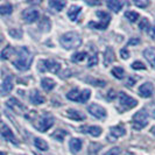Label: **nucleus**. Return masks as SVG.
<instances>
[{
  "label": "nucleus",
  "instance_id": "nucleus-1",
  "mask_svg": "<svg viewBox=\"0 0 155 155\" xmlns=\"http://www.w3.org/2000/svg\"><path fill=\"white\" fill-rule=\"evenodd\" d=\"M31 62H33V56L31 51L26 47H21L18 51V57L13 61V65L20 71H26L31 68Z\"/></svg>",
  "mask_w": 155,
  "mask_h": 155
},
{
  "label": "nucleus",
  "instance_id": "nucleus-2",
  "mask_svg": "<svg viewBox=\"0 0 155 155\" xmlns=\"http://www.w3.org/2000/svg\"><path fill=\"white\" fill-rule=\"evenodd\" d=\"M60 42H61L62 47L69 50V49H75V48L81 46L82 39L76 31H68V33L63 34Z\"/></svg>",
  "mask_w": 155,
  "mask_h": 155
},
{
  "label": "nucleus",
  "instance_id": "nucleus-3",
  "mask_svg": "<svg viewBox=\"0 0 155 155\" xmlns=\"http://www.w3.org/2000/svg\"><path fill=\"white\" fill-rule=\"evenodd\" d=\"M96 14L101 19V21L99 22L91 21V22H89V27H92V28H96V29H101V31L106 29L109 27L110 21H111V15L109 13L104 12V11H98Z\"/></svg>",
  "mask_w": 155,
  "mask_h": 155
},
{
  "label": "nucleus",
  "instance_id": "nucleus-4",
  "mask_svg": "<svg viewBox=\"0 0 155 155\" xmlns=\"http://www.w3.org/2000/svg\"><path fill=\"white\" fill-rule=\"evenodd\" d=\"M147 118H148V114L146 111L141 110L139 112H137L132 118L133 128L137 130V131H140L143 127H146L147 126Z\"/></svg>",
  "mask_w": 155,
  "mask_h": 155
},
{
  "label": "nucleus",
  "instance_id": "nucleus-5",
  "mask_svg": "<svg viewBox=\"0 0 155 155\" xmlns=\"http://www.w3.org/2000/svg\"><path fill=\"white\" fill-rule=\"evenodd\" d=\"M119 105H120V111L131 110L138 105V101L132 98L131 96L126 94L125 92H120L119 93Z\"/></svg>",
  "mask_w": 155,
  "mask_h": 155
},
{
  "label": "nucleus",
  "instance_id": "nucleus-6",
  "mask_svg": "<svg viewBox=\"0 0 155 155\" xmlns=\"http://www.w3.org/2000/svg\"><path fill=\"white\" fill-rule=\"evenodd\" d=\"M54 125V118L49 114L41 117L39 119V121L36 123V128L39 130L40 132H47L51 126Z\"/></svg>",
  "mask_w": 155,
  "mask_h": 155
},
{
  "label": "nucleus",
  "instance_id": "nucleus-7",
  "mask_svg": "<svg viewBox=\"0 0 155 155\" xmlns=\"http://www.w3.org/2000/svg\"><path fill=\"white\" fill-rule=\"evenodd\" d=\"M40 64H43V68H41V71H50L53 74H57L61 69V64L56 62L54 60H45V61H40Z\"/></svg>",
  "mask_w": 155,
  "mask_h": 155
},
{
  "label": "nucleus",
  "instance_id": "nucleus-8",
  "mask_svg": "<svg viewBox=\"0 0 155 155\" xmlns=\"http://www.w3.org/2000/svg\"><path fill=\"white\" fill-rule=\"evenodd\" d=\"M39 11L34 9V8H27L22 12V18L23 20L27 23H33L39 19Z\"/></svg>",
  "mask_w": 155,
  "mask_h": 155
},
{
  "label": "nucleus",
  "instance_id": "nucleus-9",
  "mask_svg": "<svg viewBox=\"0 0 155 155\" xmlns=\"http://www.w3.org/2000/svg\"><path fill=\"white\" fill-rule=\"evenodd\" d=\"M87 111L92 114L93 117L98 118V119H104L106 117V111L104 107H101V105L98 104H91L89 107H87Z\"/></svg>",
  "mask_w": 155,
  "mask_h": 155
},
{
  "label": "nucleus",
  "instance_id": "nucleus-10",
  "mask_svg": "<svg viewBox=\"0 0 155 155\" xmlns=\"http://www.w3.org/2000/svg\"><path fill=\"white\" fill-rule=\"evenodd\" d=\"M125 133H126V131H125L124 126H121V125L113 126V127H111L110 137H107V139H109L110 141H116V139L125 135Z\"/></svg>",
  "mask_w": 155,
  "mask_h": 155
},
{
  "label": "nucleus",
  "instance_id": "nucleus-11",
  "mask_svg": "<svg viewBox=\"0 0 155 155\" xmlns=\"http://www.w3.org/2000/svg\"><path fill=\"white\" fill-rule=\"evenodd\" d=\"M153 93H154V86H153L152 83H149V82L143 83L139 87V94L142 98H149V97L153 96Z\"/></svg>",
  "mask_w": 155,
  "mask_h": 155
},
{
  "label": "nucleus",
  "instance_id": "nucleus-12",
  "mask_svg": "<svg viewBox=\"0 0 155 155\" xmlns=\"http://www.w3.org/2000/svg\"><path fill=\"white\" fill-rule=\"evenodd\" d=\"M13 90V81H12V77L8 76L4 82L2 84L0 85V96H5V94H8Z\"/></svg>",
  "mask_w": 155,
  "mask_h": 155
},
{
  "label": "nucleus",
  "instance_id": "nucleus-13",
  "mask_svg": "<svg viewBox=\"0 0 155 155\" xmlns=\"http://www.w3.org/2000/svg\"><path fill=\"white\" fill-rule=\"evenodd\" d=\"M0 134H1L6 140L11 141V142H13V143H16L15 137H14V134H13V132H12V130L8 127L7 125H2V126L0 127Z\"/></svg>",
  "mask_w": 155,
  "mask_h": 155
},
{
  "label": "nucleus",
  "instance_id": "nucleus-14",
  "mask_svg": "<svg viewBox=\"0 0 155 155\" xmlns=\"http://www.w3.org/2000/svg\"><path fill=\"white\" fill-rule=\"evenodd\" d=\"M6 104H7V106L9 109H12L13 111L18 112V113H21L23 110H25V106L18 99H15V98H9Z\"/></svg>",
  "mask_w": 155,
  "mask_h": 155
},
{
  "label": "nucleus",
  "instance_id": "nucleus-15",
  "mask_svg": "<svg viewBox=\"0 0 155 155\" xmlns=\"http://www.w3.org/2000/svg\"><path fill=\"white\" fill-rule=\"evenodd\" d=\"M29 101L31 104H35V105H40V104H43L46 101V98L38 91V90H34L31 91V96H29Z\"/></svg>",
  "mask_w": 155,
  "mask_h": 155
},
{
  "label": "nucleus",
  "instance_id": "nucleus-16",
  "mask_svg": "<svg viewBox=\"0 0 155 155\" xmlns=\"http://www.w3.org/2000/svg\"><path fill=\"white\" fill-rule=\"evenodd\" d=\"M67 116L71 118L72 120H77V121H81V120H84L85 119V114L82 113L81 111H77V110L74 109H69L67 111Z\"/></svg>",
  "mask_w": 155,
  "mask_h": 155
},
{
  "label": "nucleus",
  "instance_id": "nucleus-17",
  "mask_svg": "<svg viewBox=\"0 0 155 155\" xmlns=\"http://www.w3.org/2000/svg\"><path fill=\"white\" fill-rule=\"evenodd\" d=\"M143 56L146 57L148 63L155 68V48H147L143 50Z\"/></svg>",
  "mask_w": 155,
  "mask_h": 155
},
{
  "label": "nucleus",
  "instance_id": "nucleus-18",
  "mask_svg": "<svg viewBox=\"0 0 155 155\" xmlns=\"http://www.w3.org/2000/svg\"><path fill=\"white\" fill-rule=\"evenodd\" d=\"M82 130H83L82 132L89 133L92 137H99L101 134V131H103L98 126H85V127H82Z\"/></svg>",
  "mask_w": 155,
  "mask_h": 155
},
{
  "label": "nucleus",
  "instance_id": "nucleus-19",
  "mask_svg": "<svg viewBox=\"0 0 155 155\" xmlns=\"http://www.w3.org/2000/svg\"><path fill=\"white\" fill-rule=\"evenodd\" d=\"M82 145H83L82 140L77 139V138H74V139L70 140V142H69L70 150H71L72 153H78V152L82 149Z\"/></svg>",
  "mask_w": 155,
  "mask_h": 155
},
{
  "label": "nucleus",
  "instance_id": "nucleus-20",
  "mask_svg": "<svg viewBox=\"0 0 155 155\" xmlns=\"http://www.w3.org/2000/svg\"><path fill=\"white\" fill-rule=\"evenodd\" d=\"M113 61H114V51L111 47H107L106 50H105V54H104V64L109 65Z\"/></svg>",
  "mask_w": 155,
  "mask_h": 155
},
{
  "label": "nucleus",
  "instance_id": "nucleus-21",
  "mask_svg": "<svg viewBox=\"0 0 155 155\" xmlns=\"http://www.w3.org/2000/svg\"><path fill=\"white\" fill-rule=\"evenodd\" d=\"M106 5H107V7L111 9V11H113L114 13H118L121 7H123V2L121 1H119V0H109L107 2H106Z\"/></svg>",
  "mask_w": 155,
  "mask_h": 155
},
{
  "label": "nucleus",
  "instance_id": "nucleus-22",
  "mask_svg": "<svg viewBox=\"0 0 155 155\" xmlns=\"http://www.w3.org/2000/svg\"><path fill=\"white\" fill-rule=\"evenodd\" d=\"M81 11H82V8L79 7V6H71L69 8V11H68V16L70 18V20L71 21H76L78 18V14L81 13Z\"/></svg>",
  "mask_w": 155,
  "mask_h": 155
},
{
  "label": "nucleus",
  "instance_id": "nucleus-23",
  "mask_svg": "<svg viewBox=\"0 0 155 155\" xmlns=\"http://www.w3.org/2000/svg\"><path fill=\"white\" fill-rule=\"evenodd\" d=\"M49 6L53 9H55L56 12H60L65 6V1H62V0H50L49 1Z\"/></svg>",
  "mask_w": 155,
  "mask_h": 155
},
{
  "label": "nucleus",
  "instance_id": "nucleus-24",
  "mask_svg": "<svg viewBox=\"0 0 155 155\" xmlns=\"http://www.w3.org/2000/svg\"><path fill=\"white\" fill-rule=\"evenodd\" d=\"M41 85L42 87L47 90V91H50V90H53L56 85V83H55L53 79H50V78H43L42 81H41Z\"/></svg>",
  "mask_w": 155,
  "mask_h": 155
},
{
  "label": "nucleus",
  "instance_id": "nucleus-25",
  "mask_svg": "<svg viewBox=\"0 0 155 155\" xmlns=\"http://www.w3.org/2000/svg\"><path fill=\"white\" fill-rule=\"evenodd\" d=\"M14 53H15V50H14L13 47H11V46L5 47V48L2 49V51H1V60H8Z\"/></svg>",
  "mask_w": 155,
  "mask_h": 155
},
{
  "label": "nucleus",
  "instance_id": "nucleus-26",
  "mask_svg": "<svg viewBox=\"0 0 155 155\" xmlns=\"http://www.w3.org/2000/svg\"><path fill=\"white\" fill-rule=\"evenodd\" d=\"M79 97H81V91L78 89H72L71 91L67 93V98L69 101H79Z\"/></svg>",
  "mask_w": 155,
  "mask_h": 155
},
{
  "label": "nucleus",
  "instance_id": "nucleus-27",
  "mask_svg": "<svg viewBox=\"0 0 155 155\" xmlns=\"http://www.w3.org/2000/svg\"><path fill=\"white\" fill-rule=\"evenodd\" d=\"M34 145L40 150H48V143L45 140L40 139V138H36V139L34 140Z\"/></svg>",
  "mask_w": 155,
  "mask_h": 155
},
{
  "label": "nucleus",
  "instance_id": "nucleus-28",
  "mask_svg": "<svg viewBox=\"0 0 155 155\" xmlns=\"http://www.w3.org/2000/svg\"><path fill=\"white\" fill-rule=\"evenodd\" d=\"M111 74H112L116 78H118V79H123V78L125 77V71H124V69L120 68V67L113 68L112 71H111Z\"/></svg>",
  "mask_w": 155,
  "mask_h": 155
},
{
  "label": "nucleus",
  "instance_id": "nucleus-29",
  "mask_svg": "<svg viewBox=\"0 0 155 155\" xmlns=\"http://www.w3.org/2000/svg\"><path fill=\"white\" fill-rule=\"evenodd\" d=\"M13 12V6L11 4H5L0 6V14L1 15H8Z\"/></svg>",
  "mask_w": 155,
  "mask_h": 155
},
{
  "label": "nucleus",
  "instance_id": "nucleus-30",
  "mask_svg": "<svg viewBox=\"0 0 155 155\" xmlns=\"http://www.w3.org/2000/svg\"><path fill=\"white\" fill-rule=\"evenodd\" d=\"M86 53L85 51H79V53H75V54L72 55V57H71V61L72 62H82L84 58L86 57Z\"/></svg>",
  "mask_w": 155,
  "mask_h": 155
},
{
  "label": "nucleus",
  "instance_id": "nucleus-31",
  "mask_svg": "<svg viewBox=\"0 0 155 155\" xmlns=\"http://www.w3.org/2000/svg\"><path fill=\"white\" fill-rule=\"evenodd\" d=\"M67 134H68V133H67V131H64V130H57V131H55V132L53 133V138L56 139L57 141H63L64 137H65Z\"/></svg>",
  "mask_w": 155,
  "mask_h": 155
},
{
  "label": "nucleus",
  "instance_id": "nucleus-32",
  "mask_svg": "<svg viewBox=\"0 0 155 155\" xmlns=\"http://www.w3.org/2000/svg\"><path fill=\"white\" fill-rule=\"evenodd\" d=\"M125 16L128 19V21H131V22H135L138 19H139V14L137 13V12H133V11H127L126 13H125Z\"/></svg>",
  "mask_w": 155,
  "mask_h": 155
},
{
  "label": "nucleus",
  "instance_id": "nucleus-33",
  "mask_svg": "<svg viewBox=\"0 0 155 155\" xmlns=\"http://www.w3.org/2000/svg\"><path fill=\"white\" fill-rule=\"evenodd\" d=\"M90 96H91L90 90H83V91H81L79 103H85V101H89V98H90Z\"/></svg>",
  "mask_w": 155,
  "mask_h": 155
},
{
  "label": "nucleus",
  "instance_id": "nucleus-34",
  "mask_svg": "<svg viewBox=\"0 0 155 155\" xmlns=\"http://www.w3.org/2000/svg\"><path fill=\"white\" fill-rule=\"evenodd\" d=\"M139 28L141 31L149 29V21H148V19H146V18L141 19V21H140V23H139Z\"/></svg>",
  "mask_w": 155,
  "mask_h": 155
},
{
  "label": "nucleus",
  "instance_id": "nucleus-35",
  "mask_svg": "<svg viewBox=\"0 0 155 155\" xmlns=\"http://www.w3.org/2000/svg\"><path fill=\"white\" fill-rule=\"evenodd\" d=\"M131 67H132V69H134V70H145L146 69V65H145L142 62H140V61L133 62Z\"/></svg>",
  "mask_w": 155,
  "mask_h": 155
},
{
  "label": "nucleus",
  "instance_id": "nucleus-36",
  "mask_svg": "<svg viewBox=\"0 0 155 155\" xmlns=\"http://www.w3.org/2000/svg\"><path fill=\"white\" fill-rule=\"evenodd\" d=\"M86 81L87 82H92L93 85L101 86V87H104L105 84H106V82H104V81H98V79H93V78H86Z\"/></svg>",
  "mask_w": 155,
  "mask_h": 155
},
{
  "label": "nucleus",
  "instance_id": "nucleus-37",
  "mask_svg": "<svg viewBox=\"0 0 155 155\" xmlns=\"http://www.w3.org/2000/svg\"><path fill=\"white\" fill-rule=\"evenodd\" d=\"M134 5L138 7L145 8L149 5V1H147V0H134Z\"/></svg>",
  "mask_w": 155,
  "mask_h": 155
},
{
  "label": "nucleus",
  "instance_id": "nucleus-38",
  "mask_svg": "<svg viewBox=\"0 0 155 155\" xmlns=\"http://www.w3.org/2000/svg\"><path fill=\"white\" fill-rule=\"evenodd\" d=\"M104 155H120V148L119 147L111 148L109 152H106Z\"/></svg>",
  "mask_w": 155,
  "mask_h": 155
},
{
  "label": "nucleus",
  "instance_id": "nucleus-39",
  "mask_svg": "<svg viewBox=\"0 0 155 155\" xmlns=\"http://www.w3.org/2000/svg\"><path fill=\"white\" fill-rule=\"evenodd\" d=\"M98 62V57H97V55H92V56H90V60H89V63H87V65L89 67H93V65H96Z\"/></svg>",
  "mask_w": 155,
  "mask_h": 155
},
{
  "label": "nucleus",
  "instance_id": "nucleus-40",
  "mask_svg": "<svg viewBox=\"0 0 155 155\" xmlns=\"http://www.w3.org/2000/svg\"><path fill=\"white\" fill-rule=\"evenodd\" d=\"M9 34H11L12 36L16 38V39H20L21 35H22V31H19V29H12V31H9Z\"/></svg>",
  "mask_w": 155,
  "mask_h": 155
},
{
  "label": "nucleus",
  "instance_id": "nucleus-41",
  "mask_svg": "<svg viewBox=\"0 0 155 155\" xmlns=\"http://www.w3.org/2000/svg\"><path fill=\"white\" fill-rule=\"evenodd\" d=\"M120 56H121L123 60H127L130 57V51L127 49H121L120 50Z\"/></svg>",
  "mask_w": 155,
  "mask_h": 155
},
{
  "label": "nucleus",
  "instance_id": "nucleus-42",
  "mask_svg": "<svg viewBox=\"0 0 155 155\" xmlns=\"http://www.w3.org/2000/svg\"><path fill=\"white\" fill-rule=\"evenodd\" d=\"M148 34H149V36H150L152 39H155V25L148 29Z\"/></svg>",
  "mask_w": 155,
  "mask_h": 155
},
{
  "label": "nucleus",
  "instance_id": "nucleus-43",
  "mask_svg": "<svg viewBox=\"0 0 155 155\" xmlns=\"http://www.w3.org/2000/svg\"><path fill=\"white\" fill-rule=\"evenodd\" d=\"M140 42V40L139 39H132L130 42H128V45H138Z\"/></svg>",
  "mask_w": 155,
  "mask_h": 155
},
{
  "label": "nucleus",
  "instance_id": "nucleus-44",
  "mask_svg": "<svg viewBox=\"0 0 155 155\" xmlns=\"http://www.w3.org/2000/svg\"><path fill=\"white\" fill-rule=\"evenodd\" d=\"M116 97V93H114V91L113 90H111L110 91V96H107V98H110V99H113Z\"/></svg>",
  "mask_w": 155,
  "mask_h": 155
},
{
  "label": "nucleus",
  "instance_id": "nucleus-45",
  "mask_svg": "<svg viewBox=\"0 0 155 155\" xmlns=\"http://www.w3.org/2000/svg\"><path fill=\"white\" fill-rule=\"evenodd\" d=\"M87 5H101L99 1H86Z\"/></svg>",
  "mask_w": 155,
  "mask_h": 155
},
{
  "label": "nucleus",
  "instance_id": "nucleus-46",
  "mask_svg": "<svg viewBox=\"0 0 155 155\" xmlns=\"http://www.w3.org/2000/svg\"><path fill=\"white\" fill-rule=\"evenodd\" d=\"M134 82H135L134 79H132V78H130V79H128V82H127V84H128L130 86H132L133 84H134Z\"/></svg>",
  "mask_w": 155,
  "mask_h": 155
},
{
  "label": "nucleus",
  "instance_id": "nucleus-47",
  "mask_svg": "<svg viewBox=\"0 0 155 155\" xmlns=\"http://www.w3.org/2000/svg\"><path fill=\"white\" fill-rule=\"evenodd\" d=\"M150 131H152V133L155 135V126H154V127H152V130H150Z\"/></svg>",
  "mask_w": 155,
  "mask_h": 155
},
{
  "label": "nucleus",
  "instance_id": "nucleus-48",
  "mask_svg": "<svg viewBox=\"0 0 155 155\" xmlns=\"http://www.w3.org/2000/svg\"><path fill=\"white\" fill-rule=\"evenodd\" d=\"M152 117L155 118V110H153V112H152Z\"/></svg>",
  "mask_w": 155,
  "mask_h": 155
},
{
  "label": "nucleus",
  "instance_id": "nucleus-49",
  "mask_svg": "<svg viewBox=\"0 0 155 155\" xmlns=\"http://www.w3.org/2000/svg\"><path fill=\"white\" fill-rule=\"evenodd\" d=\"M0 155H6V153H4V152H0Z\"/></svg>",
  "mask_w": 155,
  "mask_h": 155
},
{
  "label": "nucleus",
  "instance_id": "nucleus-50",
  "mask_svg": "<svg viewBox=\"0 0 155 155\" xmlns=\"http://www.w3.org/2000/svg\"><path fill=\"white\" fill-rule=\"evenodd\" d=\"M0 42H1V38H0Z\"/></svg>",
  "mask_w": 155,
  "mask_h": 155
}]
</instances>
